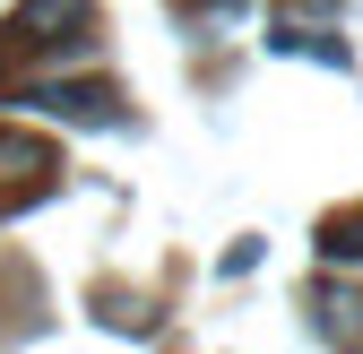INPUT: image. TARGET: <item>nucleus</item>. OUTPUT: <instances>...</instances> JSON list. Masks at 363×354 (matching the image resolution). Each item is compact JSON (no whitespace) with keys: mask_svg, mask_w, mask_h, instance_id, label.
Here are the masks:
<instances>
[{"mask_svg":"<svg viewBox=\"0 0 363 354\" xmlns=\"http://www.w3.org/2000/svg\"><path fill=\"white\" fill-rule=\"evenodd\" d=\"M26 104H43V113H61V121H96V113H113V96H104V86H35V96Z\"/></svg>","mask_w":363,"mask_h":354,"instance_id":"nucleus-4","label":"nucleus"},{"mask_svg":"<svg viewBox=\"0 0 363 354\" xmlns=\"http://www.w3.org/2000/svg\"><path fill=\"white\" fill-rule=\"evenodd\" d=\"M311 329L337 337V346H354V337H363V294H346V285H311Z\"/></svg>","mask_w":363,"mask_h":354,"instance_id":"nucleus-3","label":"nucleus"},{"mask_svg":"<svg viewBox=\"0 0 363 354\" xmlns=\"http://www.w3.org/2000/svg\"><path fill=\"white\" fill-rule=\"evenodd\" d=\"M320 251L329 259H363V207L354 216H329V225H320Z\"/></svg>","mask_w":363,"mask_h":354,"instance_id":"nucleus-5","label":"nucleus"},{"mask_svg":"<svg viewBox=\"0 0 363 354\" xmlns=\"http://www.w3.org/2000/svg\"><path fill=\"white\" fill-rule=\"evenodd\" d=\"M52 147L35 139V130H0V207H26V199H43L52 190Z\"/></svg>","mask_w":363,"mask_h":354,"instance_id":"nucleus-1","label":"nucleus"},{"mask_svg":"<svg viewBox=\"0 0 363 354\" xmlns=\"http://www.w3.org/2000/svg\"><path fill=\"white\" fill-rule=\"evenodd\" d=\"M86 18H96V0H26L18 43L26 52H86Z\"/></svg>","mask_w":363,"mask_h":354,"instance_id":"nucleus-2","label":"nucleus"}]
</instances>
